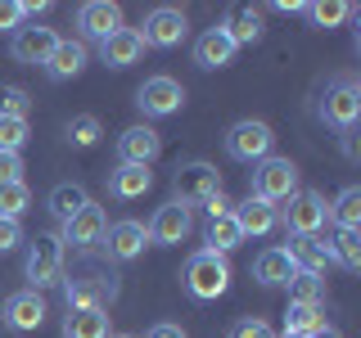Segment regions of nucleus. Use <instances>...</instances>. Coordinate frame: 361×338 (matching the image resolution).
I'll list each match as a JSON object with an SVG mask.
<instances>
[{"label":"nucleus","instance_id":"nucleus-43","mask_svg":"<svg viewBox=\"0 0 361 338\" xmlns=\"http://www.w3.org/2000/svg\"><path fill=\"white\" fill-rule=\"evenodd\" d=\"M145 338H190V334L180 330V325H167V320H163V325H154V330L145 334Z\"/></svg>","mask_w":361,"mask_h":338},{"label":"nucleus","instance_id":"nucleus-22","mask_svg":"<svg viewBox=\"0 0 361 338\" xmlns=\"http://www.w3.org/2000/svg\"><path fill=\"white\" fill-rule=\"evenodd\" d=\"M86 59H90L86 41H59V45H54V54L45 59V73H50L54 82H73V77L86 68Z\"/></svg>","mask_w":361,"mask_h":338},{"label":"nucleus","instance_id":"nucleus-20","mask_svg":"<svg viewBox=\"0 0 361 338\" xmlns=\"http://www.w3.org/2000/svg\"><path fill=\"white\" fill-rule=\"evenodd\" d=\"M231 217H235V225H240V230H244V239H248V234H267V230H276L280 212L271 208V203H262V199H253V194H248L244 203H235V208H231Z\"/></svg>","mask_w":361,"mask_h":338},{"label":"nucleus","instance_id":"nucleus-40","mask_svg":"<svg viewBox=\"0 0 361 338\" xmlns=\"http://www.w3.org/2000/svg\"><path fill=\"white\" fill-rule=\"evenodd\" d=\"M14 180H23V158L0 154V185H14Z\"/></svg>","mask_w":361,"mask_h":338},{"label":"nucleus","instance_id":"nucleus-32","mask_svg":"<svg viewBox=\"0 0 361 338\" xmlns=\"http://www.w3.org/2000/svg\"><path fill=\"white\" fill-rule=\"evenodd\" d=\"M27 203H32V189L23 185V180L0 185V217H5V221H18L23 212H27Z\"/></svg>","mask_w":361,"mask_h":338},{"label":"nucleus","instance_id":"nucleus-41","mask_svg":"<svg viewBox=\"0 0 361 338\" xmlns=\"http://www.w3.org/2000/svg\"><path fill=\"white\" fill-rule=\"evenodd\" d=\"M18 239H23V225H18V221H5V217H0V253L18 248Z\"/></svg>","mask_w":361,"mask_h":338},{"label":"nucleus","instance_id":"nucleus-31","mask_svg":"<svg viewBox=\"0 0 361 338\" xmlns=\"http://www.w3.org/2000/svg\"><path fill=\"white\" fill-rule=\"evenodd\" d=\"M316 325H325V307H312V302H289L285 334H312Z\"/></svg>","mask_w":361,"mask_h":338},{"label":"nucleus","instance_id":"nucleus-29","mask_svg":"<svg viewBox=\"0 0 361 338\" xmlns=\"http://www.w3.org/2000/svg\"><path fill=\"white\" fill-rule=\"evenodd\" d=\"M244 244V230L235 225V217H217V221H208V253H231V248H240Z\"/></svg>","mask_w":361,"mask_h":338},{"label":"nucleus","instance_id":"nucleus-35","mask_svg":"<svg viewBox=\"0 0 361 338\" xmlns=\"http://www.w3.org/2000/svg\"><path fill=\"white\" fill-rule=\"evenodd\" d=\"M27 144V118H0V154H18Z\"/></svg>","mask_w":361,"mask_h":338},{"label":"nucleus","instance_id":"nucleus-19","mask_svg":"<svg viewBox=\"0 0 361 338\" xmlns=\"http://www.w3.org/2000/svg\"><path fill=\"white\" fill-rule=\"evenodd\" d=\"M140 54H145V41H140L135 27H118L109 41H99V59H104L109 68H131Z\"/></svg>","mask_w":361,"mask_h":338},{"label":"nucleus","instance_id":"nucleus-3","mask_svg":"<svg viewBox=\"0 0 361 338\" xmlns=\"http://www.w3.org/2000/svg\"><path fill=\"white\" fill-rule=\"evenodd\" d=\"M23 275H27V289H50L63 280V244L59 234H37L27 248V262H23Z\"/></svg>","mask_w":361,"mask_h":338},{"label":"nucleus","instance_id":"nucleus-10","mask_svg":"<svg viewBox=\"0 0 361 338\" xmlns=\"http://www.w3.org/2000/svg\"><path fill=\"white\" fill-rule=\"evenodd\" d=\"M321 118L330 122V127H338V131L357 127V118H361V86L353 82V77H343V82H334L330 90H325Z\"/></svg>","mask_w":361,"mask_h":338},{"label":"nucleus","instance_id":"nucleus-7","mask_svg":"<svg viewBox=\"0 0 361 338\" xmlns=\"http://www.w3.org/2000/svg\"><path fill=\"white\" fill-rule=\"evenodd\" d=\"M104 230H109V217H104V208L99 203H86L82 212H73V217L63 221V248L73 244L77 253H90V248H99L104 244Z\"/></svg>","mask_w":361,"mask_h":338},{"label":"nucleus","instance_id":"nucleus-1","mask_svg":"<svg viewBox=\"0 0 361 338\" xmlns=\"http://www.w3.org/2000/svg\"><path fill=\"white\" fill-rule=\"evenodd\" d=\"M185 289H190V298H199V302H212V298H221L226 289H231V262H226L221 253H195L185 262Z\"/></svg>","mask_w":361,"mask_h":338},{"label":"nucleus","instance_id":"nucleus-28","mask_svg":"<svg viewBox=\"0 0 361 338\" xmlns=\"http://www.w3.org/2000/svg\"><path fill=\"white\" fill-rule=\"evenodd\" d=\"M325 248H330V262L343 270H361V230H338Z\"/></svg>","mask_w":361,"mask_h":338},{"label":"nucleus","instance_id":"nucleus-21","mask_svg":"<svg viewBox=\"0 0 361 338\" xmlns=\"http://www.w3.org/2000/svg\"><path fill=\"white\" fill-rule=\"evenodd\" d=\"M221 32L231 37L235 50H240V45H253L257 37H262V14L248 9V5H231V9H226V18H221Z\"/></svg>","mask_w":361,"mask_h":338},{"label":"nucleus","instance_id":"nucleus-37","mask_svg":"<svg viewBox=\"0 0 361 338\" xmlns=\"http://www.w3.org/2000/svg\"><path fill=\"white\" fill-rule=\"evenodd\" d=\"M307 14L316 18V27H334V23L353 18L357 9H353V5H343V0H330V5H325V0H321V5H307Z\"/></svg>","mask_w":361,"mask_h":338},{"label":"nucleus","instance_id":"nucleus-24","mask_svg":"<svg viewBox=\"0 0 361 338\" xmlns=\"http://www.w3.org/2000/svg\"><path fill=\"white\" fill-rule=\"evenodd\" d=\"M63 338H109V311H99V307H68Z\"/></svg>","mask_w":361,"mask_h":338},{"label":"nucleus","instance_id":"nucleus-16","mask_svg":"<svg viewBox=\"0 0 361 338\" xmlns=\"http://www.w3.org/2000/svg\"><path fill=\"white\" fill-rule=\"evenodd\" d=\"M54 45H59L54 27H18L14 41H9V54H14L18 63H45L54 54Z\"/></svg>","mask_w":361,"mask_h":338},{"label":"nucleus","instance_id":"nucleus-18","mask_svg":"<svg viewBox=\"0 0 361 338\" xmlns=\"http://www.w3.org/2000/svg\"><path fill=\"white\" fill-rule=\"evenodd\" d=\"M285 253H289L293 270H302V275H316V280H321L325 270L334 266V262H330V248H325L321 239H316V234H293Z\"/></svg>","mask_w":361,"mask_h":338},{"label":"nucleus","instance_id":"nucleus-30","mask_svg":"<svg viewBox=\"0 0 361 338\" xmlns=\"http://www.w3.org/2000/svg\"><path fill=\"white\" fill-rule=\"evenodd\" d=\"M330 217L338 221V230H361V189H357V185H348L343 194L334 199Z\"/></svg>","mask_w":361,"mask_h":338},{"label":"nucleus","instance_id":"nucleus-39","mask_svg":"<svg viewBox=\"0 0 361 338\" xmlns=\"http://www.w3.org/2000/svg\"><path fill=\"white\" fill-rule=\"evenodd\" d=\"M231 338H276V334H271V325H267V320L248 315V320H240V325L231 330Z\"/></svg>","mask_w":361,"mask_h":338},{"label":"nucleus","instance_id":"nucleus-8","mask_svg":"<svg viewBox=\"0 0 361 338\" xmlns=\"http://www.w3.org/2000/svg\"><path fill=\"white\" fill-rule=\"evenodd\" d=\"M135 104H140L145 118H172V113L185 104V86L176 82V77H149L140 90H135Z\"/></svg>","mask_w":361,"mask_h":338},{"label":"nucleus","instance_id":"nucleus-48","mask_svg":"<svg viewBox=\"0 0 361 338\" xmlns=\"http://www.w3.org/2000/svg\"><path fill=\"white\" fill-rule=\"evenodd\" d=\"M109 338H131V334H109Z\"/></svg>","mask_w":361,"mask_h":338},{"label":"nucleus","instance_id":"nucleus-25","mask_svg":"<svg viewBox=\"0 0 361 338\" xmlns=\"http://www.w3.org/2000/svg\"><path fill=\"white\" fill-rule=\"evenodd\" d=\"M154 185V172L149 167H131V163H118V172L109 176V194L113 199H145Z\"/></svg>","mask_w":361,"mask_h":338},{"label":"nucleus","instance_id":"nucleus-4","mask_svg":"<svg viewBox=\"0 0 361 338\" xmlns=\"http://www.w3.org/2000/svg\"><path fill=\"white\" fill-rule=\"evenodd\" d=\"M271 144H276V135H271L267 122H253V118H244V122H235L231 131H226V154L235 158V163H262V158H271Z\"/></svg>","mask_w":361,"mask_h":338},{"label":"nucleus","instance_id":"nucleus-34","mask_svg":"<svg viewBox=\"0 0 361 338\" xmlns=\"http://www.w3.org/2000/svg\"><path fill=\"white\" fill-rule=\"evenodd\" d=\"M285 289H289V302H312V307H321V298H325V280H316V275H302V270L289 280Z\"/></svg>","mask_w":361,"mask_h":338},{"label":"nucleus","instance_id":"nucleus-47","mask_svg":"<svg viewBox=\"0 0 361 338\" xmlns=\"http://www.w3.org/2000/svg\"><path fill=\"white\" fill-rule=\"evenodd\" d=\"M280 338H302V334H280Z\"/></svg>","mask_w":361,"mask_h":338},{"label":"nucleus","instance_id":"nucleus-27","mask_svg":"<svg viewBox=\"0 0 361 338\" xmlns=\"http://www.w3.org/2000/svg\"><path fill=\"white\" fill-rule=\"evenodd\" d=\"M86 203H90V194H86V189L77 185V180H63V185H54V189H50V199H45V208H50V212H54L59 221H68L73 212H82Z\"/></svg>","mask_w":361,"mask_h":338},{"label":"nucleus","instance_id":"nucleus-15","mask_svg":"<svg viewBox=\"0 0 361 338\" xmlns=\"http://www.w3.org/2000/svg\"><path fill=\"white\" fill-rule=\"evenodd\" d=\"M104 248L113 262H131V257H140L149 248V230L140 221H113L104 230Z\"/></svg>","mask_w":361,"mask_h":338},{"label":"nucleus","instance_id":"nucleus-13","mask_svg":"<svg viewBox=\"0 0 361 338\" xmlns=\"http://www.w3.org/2000/svg\"><path fill=\"white\" fill-rule=\"evenodd\" d=\"M149 230V244H180L190 230H195V217H190V208L185 203H163V208L154 212V221L145 225Z\"/></svg>","mask_w":361,"mask_h":338},{"label":"nucleus","instance_id":"nucleus-36","mask_svg":"<svg viewBox=\"0 0 361 338\" xmlns=\"http://www.w3.org/2000/svg\"><path fill=\"white\" fill-rule=\"evenodd\" d=\"M32 95L23 86H0V118H27Z\"/></svg>","mask_w":361,"mask_h":338},{"label":"nucleus","instance_id":"nucleus-45","mask_svg":"<svg viewBox=\"0 0 361 338\" xmlns=\"http://www.w3.org/2000/svg\"><path fill=\"white\" fill-rule=\"evenodd\" d=\"M302 338H343V334H338L334 325H316V330H312V334H302Z\"/></svg>","mask_w":361,"mask_h":338},{"label":"nucleus","instance_id":"nucleus-23","mask_svg":"<svg viewBox=\"0 0 361 338\" xmlns=\"http://www.w3.org/2000/svg\"><path fill=\"white\" fill-rule=\"evenodd\" d=\"M293 275H298V270H293L285 248H267V253H257V262H253V280H257V284L280 289V284H289Z\"/></svg>","mask_w":361,"mask_h":338},{"label":"nucleus","instance_id":"nucleus-2","mask_svg":"<svg viewBox=\"0 0 361 338\" xmlns=\"http://www.w3.org/2000/svg\"><path fill=\"white\" fill-rule=\"evenodd\" d=\"M298 194V163L293 158H262V163L253 167V199H262L276 208L280 199H293Z\"/></svg>","mask_w":361,"mask_h":338},{"label":"nucleus","instance_id":"nucleus-6","mask_svg":"<svg viewBox=\"0 0 361 338\" xmlns=\"http://www.w3.org/2000/svg\"><path fill=\"white\" fill-rule=\"evenodd\" d=\"M172 194L176 203H203V199H212V194H221V172L212 163H180L176 167V176H172Z\"/></svg>","mask_w":361,"mask_h":338},{"label":"nucleus","instance_id":"nucleus-26","mask_svg":"<svg viewBox=\"0 0 361 338\" xmlns=\"http://www.w3.org/2000/svg\"><path fill=\"white\" fill-rule=\"evenodd\" d=\"M231 59H235V45H231V37H226L221 27H208L195 41V63L199 68H226Z\"/></svg>","mask_w":361,"mask_h":338},{"label":"nucleus","instance_id":"nucleus-12","mask_svg":"<svg viewBox=\"0 0 361 338\" xmlns=\"http://www.w3.org/2000/svg\"><path fill=\"white\" fill-rule=\"evenodd\" d=\"M158 154H163V135L154 127H127L118 135V158L131 167H154Z\"/></svg>","mask_w":361,"mask_h":338},{"label":"nucleus","instance_id":"nucleus-44","mask_svg":"<svg viewBox=\"0 0 361 338\" xmlns=\"http://www.w3.org/2000/svg\"><path fill=\"white\" fill-rule=\"evenodd\" d=\"M343 154H348V158H353V163H357V158H361V144H357V131H343Z\"/></svg>","mask_w":361,"mask_h":338},{"label":"nucleus","instance_id":"nucleus-17","mask_svg":"<svg viewBox=\"0 0 361 338\" xmlns=\"http://www.w3.org/2000/svg\"><path fill=\"white\" fill-rule=\"evenodd\" d=\"M113 298H118V284H113V275H82V280H68V307H99V311H109Z\"/></svg>","mask_w":361,"mask_h":338},{"label":"nucleus","instance_id":"nucleus-9","mask_svg":"<svg viewBox=\"0 0 361 338\" xmlns=\"http://www.w3.org/2000/svg\"><path fill=\"white\" fill-rule=\"evenodd\" d=\"M289 208L280 212V221L289 225V234H316L325 221H330V203L321 194H312V189H298L293 199H285Z\"/></svg>","mask_w":361,"mask_h":338},{"label":"nucleus","instance_id":"nucleus-11","mask_svg":"<svg viewBox=\"0 0 361 338\" xmlns=\"http://www.w3.org/2000/svg\"><path fill=\"white\" fill-rule=\"evenodd\" d=\"M5 325L14 334H32V330H41L45 325V298L37 289H18V293H9L5 298Z\"/></svg>","mask_w":361,"mask_h":338},{"label":"nucleus","instance_id":"nucleus-38","mask_svg":"<svg viewBox=\"0 0 361 338\" xmlns=\"http://www.w3.org/2000/svg\"><path fill=\"white\" fill-rule=\"evenodd\" d=\"M23 0H0V32H18L23 27Z\"/></svg>","mask_w":361,"mask_h":338},{"label":"nucleus","instance_id":"nucleus-33","mask_svg":"<svg viewBox=\"0 0 361 338\" xmlns=\"http://www.w3.org/2000/svg\"><path fill=\"white\" fill-rule=\"evenodd\" d=\"M99 135H104V127H99L95 113H77L73 122H68V140L82 144V149H90V144H99Z\"/></svg>","mask_w":361,"mask_h":338},{"label":"nucleus","instance_id":"nucleus-5","mask_svg":"<svg viewBox=\"0 0 361 338\" xmlns=\"http://www.w3.org/2000/svg\"><path fill=\"white\" fill-rule=\"evenodd\" d=\"M135 32H140V41L154 45V50H172V45L185 41L190 18H185V9H176V5H158V9L145 14V27H135Z\"/></svg>","mask_w":361,"mask_h":338},{"label":"nucleus","instance_id":"nucleus-14","mask_svg":"<svg viewBox=\"0 0 361 338\" xmlns=\"http://www.w3.org/2000/svg\"><path fill=\"white\" fill-rule=\"evenodd\" d=\"M77 27H82L86 41H109L113 32L122 27V9L113 5V0H86V5L77 9Z\"/></svg>","mask_w":361,"mask_h":338},{"label":"nucleus","instance_id":"nucleus-42","mask_svg":"<svg viewBox=\"0 0 361 338\" xmlns=\"http://www.w3.org/2000/svg\"><path fill=\"white\" fill-rule=\"evenodd\" d=\"M203 208H208V221H217V217H231L235 203L226 199V194H212V199H203Z\"/></svg>","mask_w":361,"mask_h":338},{"label":"nucleus","instance_id":"nucleus-46","mask_svg":"<svg viewBox=\"0 0 361 338\" xmlns=\"http://www.w3.org/2000/svg\"><path fill=\"white\" fill-rule=\"evenodd\" d=\"M276 9H285V14H302V9H307V5H302V0H280Z\"/></svg>","mask_w":361,"mask_h":338}]
</instances>
